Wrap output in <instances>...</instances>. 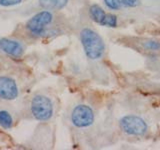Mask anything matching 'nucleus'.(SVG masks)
Segmentation results:
<instances>
[{
  "instance_id": "1",
  "label": "nucleus",
  "mask_w": 160,
  "mask_h": 150,
  "mask_svg": "<svg viewBox=\"0 0 160 150\" xmlns=\"http://www.w3.org/2000/svg\"><path fill=\"white\" fill-rule=\"evenodd\" d=\"M80 41L86 56L91 60H98L105 52V44L101 36L93 29L83 28L80 32Z\"/></svg>"
},
{
  "instance_id": "2",
  "label": "nucleus",
  "mask_w": 160,
  "mask_h": 150,
  "mask_svg": "<svg viewBox=\"0 0 160 150\" xmlns=\"http://www.w3.org/2000/svg\"><path fill=\"white\" fill-rule=\"evenodd\" d=\"M32 116L38 121H48L53 115V104L47 96L37 94L32 98L30 103Z\"/></svg>"
},
{
  "instance_id": "3",
  "label": "nucleus",
  "mask_w": 160,
  "mask_h": 150,
  "mask_svg": "<svg viewBox=\"0 0 160 150\" xmlns=\"http://www.w3.org/2000/svg\"><path fill=\"white\" fill-rule=\"evenodd\" d=\"M52 21L53 14L48 10H44L35 14L28 20L26 23V29L34 36H43L44 34H46L47 27L52 23Z\"/></svg>"
},
{
  "instance_id": "4",
  "label": "nucleus",
  "mask_w": 160,
  "mask_h": 150,
  "mask_svg": "<svg viewBox=\"0 0 160 150\" xmlns=\"http://www.w3.org/2000/svg\"><path fill=\"white\" fill-rule=\"evenodd\" d=\"M122 131L130 136H143L148 131L145 120L137 115H125L119 121Z\"/></svg>"
},
{
  "instance_id": "5",
  "label": "nucleus",
  "mask_w": 160,
  "mask_h": 150,
  "mask_svg": "<svg viewBox=\"0 0 160 150\" xmlns=\"http://www.w3.org/2000/svg\"><path fill=\"white\" fill-rule=\"evenodd\" d=\"M94 119V112L92 108L88 105L79 104L73 108L71 112V122L75 127H89L93 124Z\"/></svg>"
},
{
  "instance_id": "6",
  "label": "nucleus",
  "mask_w": 160,
  "mask_h": 150,
  "mask_svg": "<svg viewBox=\"0 0 160 150\" xmlns=\"http://www.w3.org/2000/svg\"><path fill=\"white\" fill-rule=\"evenodd\" d=\"M89 14L93 21L101 25V26L115 28L118 25V19L116 15L106 13L104 11V9L97 4H93L90 6Z\"/></svg>"
},
{
  "instance_id": "7",
  "label": "nucleus",
  "mask_w": 160,
  "mask_h": 150,
  "mask_svg": "<svg viewBox=\"0 0 160 150\" xmlns=\"http://www.w3.org/2000/svg\"><path fill=\"white\" fill-rule=\"evenodd\" d=\"M19 94L16 82L7 76H0V98L3 100H14Z\"/></svg>"
},
{
  "instance_id": "8",
  "label": "nucleus",
  "mask_w": 160,
  "mask_h": 150,
  "mask_svg": "<svg viewBox=\"0 0 160 150\" xmlns=\"http://www.w3.org/2000/svg\"><path fill=\"white\" fill-rule=\"evenodd\" d=\"M0 49L4 53L14 58H20L24 53L23 45L16 40H12L9 38L0 39Z\"/></svg>"
},
{
  "instance_id": "9",
  "label": "nucleus",
  "mask_w": 160,
  "mask_h": 150,
  "mask_svg": "<svg viewBox=\"0 0 160 150\" xmlns=\"http://www.w3.org/2000/svg\"><path fill=\"white\" fill-rule=\"evenodd\" d=\"M68 0H39V4L46 10H61L67 5Z\"/></svg>"
},
{
  "instance_id": "10",
  "label": "nucleus",
  "mask_w": 160,
  "mask_h": 150,
  "mask_svg": "<svg viewBox=\"0 0 160 150\" xmlns=\"http://www.w3.org/2000/svg\"><path fill=\"white\" fill-rule=\"evenodd\" d=\"M0 126L4 129H11L13 126V118L7 110H0Z\"/></svg>"
},
{
  "instance_id": "11",
  "label": "nucleus",
  "mask_w": 160,
  "mask_h": 150,
  "mask_svg": "<svg viewBox=\"0 0 160 150\" xmlns=\"http://www.w3.org/2000/svg\"><path fill=\"white\" fill-rule=\"evenodd\" d=\"M143 47L149 51H158L160 50V42L155 41V40H147L143 42Z\"/></svg>"
},
{
  "instance_id": "12",
  "label": "nucleus",
  "mask_w": 160,
  "mask_h": 150,
  "mask_svg": "<svg viewBox=\"0 0 160 150\" xmlns=\"http://www.w3.org/2000/svg\"><path fill=\"white\" fill-rule=\"evenodd\" d=\"M104 4L106 5V7L110 10H119L122 6V2L121 0H103Z\"/></svg>"
},
{
  "instance_id": "13",
  "label": "nucleus",
  "mask_w": 160,
  "mask_h": 150,
  "mask_svg": "<svg viewBox=\"0 0 160 150\" xmlns=\"http://www.w3.org/2000/svg\"><path fill=\"white\" fill-rule=\"evenodd\" d=\"M122 5L129 8H135L141 4V0H121Z\"/></svg>"
},
{
  "instance_id": "14",
  "label": "nucleus",
  "mask_w": 160,
  "mask_h": 150,
  "mask_svg": "<svg viewBox=\"0 0 160 150\" xmlns=\"http://www.w3.org/2000/svg\"><path fill=\"white\" fill-rule=\"evenodd\" d=\"M21 1L22 0H0V5L3 7H10L19 4Z\"/></svg>"
}]
</instances>
